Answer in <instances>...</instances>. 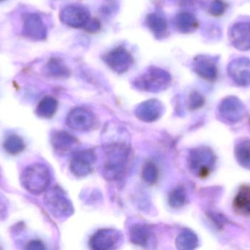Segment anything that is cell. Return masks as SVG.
<instances>
[{
    "label": "cell",
    "mask_w": 250,
    "mask_h": 250,
    "mask_svg": "<svg viewBox=\"0 0 250 250\" xmlns=\"http://www.w3.org/2000/svg\"><path fill=\"white\" fill-rule=\"evenodd\" d=\"M6 1V0H0V2H1V1Z\"/></svg>",
    "instance_id": "32"
},
{
    "label": "cell",
    "mask_w": 250,
    "mask_h": 250,
    "mask_svg": "<svg viewBox=\"0 0 250 250\" xmlns=\"http://www.w3.org/2000/svg\"><path fill=\"white\" fill-rule=\"evenodd\" d=\"M235 155L238 162L242 167L250 170V139L240 140L235 147Z\"/></svg>",
    "instance_id": "23"
},
{
    "label": "cell",
    "mask_w": 250,
    "mask_h": 250,
    "mask_svg": "<svg viewBox=\"0 0 250 250\" xmlns=\"http://www.w3.org/2000/svg\"><path fill=\"white\" fill-rule=\"evenodd\" d=\"M170 82L171 78L167 72L157 68L151 67L137 78L135 85L141 91L157 92L166 90Z\"/></svg>",
    "instance_id": "4"
},
{
    "label": "cell",
    "mask_w": 250,
    "mask_h": 250,
    "mask_svg": "<svg viewBox=\"0 0 250 250\" xmlns=\"http://www.w3.org/2000/svg\"><path fill=\"white\" fill-rule=\"evenodd\" d=\"M162 112V105L157 100H149L141 103L135 110V114L144 122H153L159 118Z\"/></svg>",
    "instance_id": "17"
},
{
    "label": "cell",
    "mask_w": 250,
    "mask_h": 250,
    "mask_svg": "<svg viewBox=\"0 0 250 250\" xmlns=\"http://www.w3.org/2000/svg\"><path fill=\"white\" fill-rule=\"evenodd\" d=\"M51 141L54 151L60 155H66L73 152L79 145L77 139L64 131L54 132Z\"/></svg>",
    "instance_id": "15"
},
{
    "label": "cell",
    "mask_w": 250,
    "mask_h": 250,
    "mask_svg": "<svg viewBox=\"0 0 250 250\" xmlns=\"http://www.w3.org/2000/svg\"><path fill=\"white\" fill-rule=\"evenodd\" d=\"M58 103L51 96H45L40 101L36 108V114L42 118H51L55 114Z\"/></svg>",
    "instance_id": "22"
},
{
    "label": "cell",
    "mask_w": 250,
    "mask_h": 250,
    "mask_svg": "<svg viewBox=\"0 0 250 250\" xmlns=\"http://www.w3.org/2000/svg\"><path fill=\"white\" fill-rule=\"evenodd\" d=\"M228 5L223 0H214L209 6V13L213 16H220L224 14Z\"/></svg>",
    "instance_id": "29"
},
{
    "label": "cell",
    "mask_w": 250,
    "mask_h": 250,
    "mask_svg": "<svg viewBox=\"0 0 250 250\" xmlns=\"http://www.w3.org/2000/svg\"><path fill=\"white\" fill-rule=\"evenodd\" d=\"M176 246L179 250H192L198 245L197 236L189 230L182 232L176 239Z\"/></svg>",
    "instance_id": "26"
},
{
    "label": "cell",
    "mask_w": 250,
    "mask_h": 250,
    "mask_svg": "<svg viewBox=\"0 0 250 250\" xmlns=\"http://www.w3.org/2000/svg\"><path fill=\"white\" fill-rule=\"evenodd\" d=\"M6 152L10 155H17L24 150L25 143L19 135H12L7 136L3 143Z\"/></svg>",
    "instance_id": "25"
},
{
    "label": "cell",
    "mask_w": 250,
    "mask_h": 250,
    "mask_svg": "<svg viewBox=\"0 0 250 250\" xmlns=\"http://www.w3.org/2000/svg\"><path fill=\"white\" fill-rule=\"evenodd\" d=\"M45 72L48 76L56 78L67 77L70 70L60 59L54 57L50 59L45 66Z\"/></svg>",
    "instance_id": "24"
},
{
    "label": "cell",
    "mask_w": 250,
    "mask_h": 250,
    "mask_svg": "<svg viewBox=\"0 0 250 250\" xmlns=\"http://www.w3.org/2000/svg\"><path fill=\"white\" fill-rule=\"evenodd\" d=\"M233 209L240 216H250V185H242L233 201Z\"/></svg>",
    "instance_id": "18"
},
{
    "label": "cell",
    "mask_w": 250,
    "mask_h": 250,
    "mask_svg": "<svg viewBox=\"0 0 250 250\" xmlns=\"http://www.w3.org/2000/svg\"><path fill=\"white\" fill-rule=\"evenodd\" d=\"M26 250H45L43 243L40 240H32L28 243L26 248Z\"/></svg>",
    "instance_id": "31"
},
{
    "label": "cell",
    "mask_w": 250,
    "mask_h": 250,
    "mask_svg": "<svg viewBox=\"0 0 250 250\" xmlns=\"http://www.w3.org/2000/svg\"><path fill=\"white\" fill-rule=\"evenodd\" d=\"M96 163V155L92 150L76 153L70 161V170L75 176L83 177L93 171Z\"/></svg>",
    "instance_id": "8"
},
{
    "label": "cell",
    "mask_w": 250,
    "mask_h": 250,
    "mask_svg": "<svg viewBox=\"0 0 250 250\" xmlns=\"http://www.w3.org/2000/svg\"><path fill=\"white\" fill-rule=\"evenodd\" d=\"M130 239L132 243L140 246H148L152 240V233L147 226L135 225L130 230Z\"/></svg>",
    "instance_id": "21"
},
{
    "label": "cell",
    "mask_w": 250,
    "mask_h": 250,
    "mask_svg": "<svg viewBox=\"0 0 250 250\" xmlns=\"http://www.w3.org/2000/svg\"><path fill=\"white\" fill-rule=\"evenodd\" d=\"M229 39L232 45L239 51L250 50V23L239 22L229 30Z\"/></svg>",
    "instance_id": "12"
},
{
    "label": "cell",
    "mask_w": 250,
    "mask_h": 250,
    "mask_svg": "<svg viewBox=\"0 0 250 250\" xmlns=\"http://www.w3.org/2000/svg\"><path fill=\"white\" fill-rule=\"evenodd\" d=\"M186 201L185 189L182 186L175 188L169 194L168 204L172 208H178L182 207Z\"/></svg>",
    "instance_id": "27"
},
{
    "label": "cell",
    "mask_w": 250,
    "mask_h": 250,
    "mask_svg": "<svg viewBox=\"0 0 250 250\" xmlns=\"http://www.w3.org/2000/svg\"><path fill=\"white\" fill-rule=\"evenodd\" d=\"M22 33L34 41H42L46 38V25L39 13H29L24 16Z\"/></svg>",
    "instance_id": "10"
},
{
    "label": "cell",
    "mask_w": 250,
    "mask_h": 250,
    "mask_svg": "<svg viewBox=\"0 0 250 250\" xmlns=\"http://www.w3.org/2000/svg\"><path fill=\"white\" fill-rule=\"evenodd\" d=\"M120 233L113 229H103L91 238V248L96 250H112L120 242Z\"/></svg>",
    "instance_id": "13"
},
{
    "label": "cell",
    "mask_w": 250,
    "mask_h": 250,
    "mask_svg": "<svg viewBox=\"0 0 250 250\" xmlns=\"http://www.w3.org/2000/svg\"><path fill=\"white\" fill-rule=\"evenodd\" d=\"M98 119L95 114L86 109H73L69 113L66 119V124L79 132H88L98 126Z\"/></svg>",
    "instance_id": "6"
},
{
    "label": "cell",
    "mask_w": 250,
    "mask_h": 250,
    "mask_svg": "<svg viewBox=\"0 0 250 250\" xmlns=\"http://www.w3.org/2000/svg\"><path fill=\"white\" fill-rule=\"evenodd\" d=\"M215 162L216 157L214 153L206 147L192 150L188 157L189 170L201 179H206L211 174Z\"/></svg>",
    "instance_id": "3"
},
{
    "label": "cell",
    "mask_w": 250,
    "mask_h": 250,
    "mask_svg": "<svg viewBox=\"0 0 250 250\" xmlns=\"http://www.w3.org/2000/svg\"><path fill=\"white\" fill-rule=\"evenodd\" d=\"M21 182L28 192L39 195L48 189L51 183V173L45 164L35 163L25 167L21 175Z\"/></svg>",
    "instance_id": "2"
},
{
    "label": "cell",
    "mask_w": 250,
    "mask_h": 250,
    "mask_svg": "<svg viewBox=\"0 0 250 250\" xmlns=\"http://www.w3.org/2000/svg\"><path fill=\"white\" fill-rule=\"evenodd\" d=\"M175 24L176 29L182 33H191L196 30L198 22L196 17L192 13H181L176 16Z\"/></svg>",
    "instance_id": "19"
},
{
    "label": "cell",
    "mask_w": 250,
    "mask_h": 250,
    "mask_svg": "<svg viewBox=\"0 0 250 250\" xmlns=\"http://www.w3.org/2000/svg\"><path fill=\"white\" fill-rule=\"evenodd\" d=\"M158 169L152 161H147L142 170L143 179L150 184L157 182L158 179Z\"/></svg>",
    "instance_id": "28"
},
{
    "label": "cell",
    "mask_w": 250,
    "mask_h": 250,
    "mask_svg": "<svg viewBox=\"0 0 250 250\" xmlns=\"http://www.w3.org/2000/svg\"><path fill=\"white\" fill-rule=\"evenodd\" d=\"M146 24L148 29L157 38H161L166 35L167 30V21L160 15L156 13H150L147 16Z\"/></svg>",
    "instance_id": "20"
},
{
    "label": "cell",
    "mask_w": 250,
    "mask_h": 250,
    "mask_svg": "<svg viewBox=\"0 0 250 250\" xmlns=\"http://www.w3.org/2000/svg\"><path fill=\"white\" fill-rule=\"evenodd\" d=\"M103 58L108 67L118 73L126 72L134 62L132 54L123 46L117 47L108 51Z\"/></svg>",
    "instance_id": "9"
},
{
    "label": "cell",
    "mask_w": 250,
    "mask_h": 250,
    "mask_svg": "<svg viewBox=\"0 0 250 250\" xmlns=\"http://www.w3.org/2000/svg\"><path fill=\"white\" fill-rule=\"evenodd\" d=\"M228 73L235 84L241 87L250 85V59L239 57L234 59L228 66Z\"/></svg>",
    "instance_id": "11"
},
{
    "label": "cell",
    "mask_w": 250,
    "mask_h": 250,
    "mask_svg": "<svg viewBox=\"0 0 250 250\" xmlns=\"http://www.w3.org/2000/svg\"><path fill=\"white\" fill-rule=\"evenodd\" d=\"M220 113L230 122H237L245 114V108L236 97H229L223 100L220 106Z\"/></svg>",
    "instance_id": "16"
},
{
    "label": "cell",
    "mask_w": 250,
    "mask_h": 250,
    "mask_svg": "<svg viewBox=\"0 0 250 250\" xmlns=\"http://www.w3.org/2000/svg\"><path fill=\"white\" fill-rule=\"evenodd\" d=\"M105 161H104V177L108 181H115L124 176L130 150L126 142L113 141L105 145Z\"/></svg>",
    "instance_id": "1"
},
{
    "label": "cell",
    "mask_w": 250,
    "mask_h": 250,
    "mask_svg": "<svg viewBox=\"0 0 250 250\" xmlns=\"http://www.w3.org/2000/svg\"><path fill=\"white\" fill-rule=\"evenodd\" d=\"M44 203L51 214L57 218H66L73 214V207L65 193L58 186L45 193Z\"/></svg>",
    "instance_id": "5"
},
{
    "label": "cell",
    "mask_w": 250,
    "mask_h": 250,
    "mask_svg": "<svg viewBox=\"0 0 250 250\" xmlns=\"http://www.w3.org/2000/svg\"><path fill=\"white\" fill-rule=\"evenodd\" d=\"M60 20L67 26L73 28H85L89 24L91 19L90 13L83 6H65L60 12Z\"/></svg>",
    "instance_id": "7"
},
{
    "label": "cell",
    "mask_w": 250,
    "mask_h": 250,
    "mask_svg": "<svg viewBox=\"0 0 250 250\" xmlns=\"http://www.w3.org/2000/svg\"><path fill=\"white\" fill-rule=\"evenodd\" d=\"M195 73L203 79L214 81L217 76V66L216 60L208 55L197 56L193 62Z\"/></svg>",
    "instance_id": "14"
},
{
    "label": "cell",
    "mask_w": 250,
    "mask_h": 250,
    "mask_svg": "<svg viewBox=\"0 0 250 250\" xmlns=\"http://www.w3.org/2000/svg\"><path fill=\"white\" fill-rule=\"evenodd\" d=\"M204 97L198 93V92H195L191 94L190 101H189V105L192 109H198L201 107L204 104Z\"/></svg>",
    "instance_id": "30"
}]
</instances>
